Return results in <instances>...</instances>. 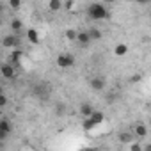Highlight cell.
Listing matches in <instances>:
<instances>
[{"label":"cell","instance_id":"9a60e30c","mask_svg":"<svg viewBox=\"0 0 151 151\" xmlns=\"http://www.w3.org/2000/svg\"><path fill=\"white\" fill-rule=\"evenodd\" d=\"M87 30H89V36H91L93 41H100V39L103 37V32H101L98 27H91V29H87Z\"/></svg>","mask_w":151,"mask_h":151},{"label":"cell","instance_id":"277c9868","mask_svg":"<svg viewBox=\"0 0 151 151\" xmlns=\"http://www.w3.org/2000/svg\"><path fill=\"white\" fill-rule=\"evenodd\" d=\"M13 132V124L7 117H2L0 119V140H6Z\"/></svg>","mask_w":151,"mask_h":151},{"label":"cell","instance_id":"2e32d148","mask_svg":"<svg viewBox=\"0 0 151 151\" xmlns=\"http://www.w3.org/2000/svg\"><path fill=\"white\" fill-rule=\"evenodd\" d=\"M27 37H29V41L32 45H39V34H37L36 29H29L27 30Z\"/></svg>","mask_w":151,"mask_h":151},{"label":"cell","instance_id":"5b68a950","mask_svg":"<svg viewBox=\"0 0 151 151\" xmlns=\"http://www.w3.org/2000/svg\"><path fill=\"white\" fill-rule=\"evenodd\" d=\"M2 46L4 48H11V50L20 48V37L16 34H7V36L2 37Z\"/></svg>","mask_w":151,"mask_h":151},{"label":"cell","instance_id":"4fadbf2b","mask_svg":"<svg viewBox=\"0 0 151 151\" xmlns=\"http://www.w3.org/2000/svg\"><path fill=\"white\" fill-rule=\"evenodd\" d=\"M93 112H94V107L91 103H82L80 105V116L82 117H89V116H93Z\"/></svg>","mask_w":151,"mask_h":151},{"label":"cell","instance_id":"7c38bea8","mask_svg":"<svg viewBox=\"0 0 151 151\" xmlns=\"http://www.w3.org/2000/svg\"><path fill=\"white\" fill-rule=\"evenodd\" d=\"M48 9L52 13H59L60 9H64V2H62V0H50V2H48Z\"/></svg>","mask_w":151,"mask_h":151},{"label":"cell","instance_id":"52a82bcc","mask_svg":"<svg viewBox=\"0 0 151 151\" xmlns=\"http://www.w3.org/2000/svg\"><path fill=\"white\" fill-rule=\"evenodd\" d=\"M91 41H93V39H91V36H89V30H82V32H78V36H77V43H78L80 46H87Z\"/></svg>","mask_w":151,"mask_h":151},{"label":"cell","instance_id":"f1b7e54d","mask_svg":"<svg viewBox=\"0 0 151 151\" xmlns=\"http://www.w3.org/2000/svg\"><path fill=\"white\" fill-rule=\"evenodd\" d=\"M149 126H151V117H149Z\"/></svg>","mask_w":151,"mask_h":151},{"label":"cell","instance_id":"5bb4252c","mask_svg":"<svg viewBox=\"0 0 151 151\" xmlns=\"http://www.w3.org/2000/svg\"><path fill=\"white\" fill-rule=\"evenodd\" d=\"M96 126H98V124L94 123V119H93L91 116H89V117H84V121H82V128H84L86 132H91V130L96 128Z\"/></svg>","mask_w":151,"mask_h":151},{"label":"cell","instance_id":"8fae6325","mask_svg":"<svg viewBox=\"0 0 151 151\" xmlns=\"http://www.w3.org/2000/svg\"><path fill=\"white\" fill-rule=\"evenodd\" d=\"M126 53H128V45L126 43H119V45L114 46V55L116 57H124Z\"/></svg>","mask_w":151,"mask_h":151},{"label":"cell","instance_id":"603a6c76","mask_svg":"<svg viewBox=\"0 0 151 151\" xmlns=\"http://www.w3.org/2000/svg\"><path fill=\"white\" fill-rule=\"evenodd\" d=\"M6 105H7V94H0V109H6Z\"/></svg>","mask_w":151,"mask_h":151},{"label":"cell","instance_id":"ac0fdd59","mask_svg":"<svg viewBox=\"0 0 151 151\" xmlns=\"http://www.w3.org/2000/svg\"><path fill=\"white\" fill-rule=\"evenodd\" d=\"M20 59H22V50L20 48H14L13 53H11V62L16 64V66H20Z\"/></svg>","mask_w":151,"mask_h":151},{"label":"cell","instance_id":"6da1fadb","mask_svg":"<svg viewBox=\"0 0 151 151\" xmlns=\"http://www.w3.org/2000/svg\"><path fill=\"white\" fill-rule=\"evenodd\" d=\"M87 16L94 22H101V20H109L110 18V11L105 4H100V2H93L89 7H87Z\"/></svg>","mask_w":151,"mask_h":151},{"label":"cell","instance_id":"83f0119b","mask_svg":"<svg viewBox=\"0 0 151 151\" xmlns=\"http://www.w3.org/2000/svg\"><path fill=\"white\" fill-rule=\"evenodd\" d=\"M103 2H105V4H116L117 0H103Z\"/></svg>","mask_w":151,"mask_h":151},{"label":"cell","instance_id":"44dd1931","mask_svg":"<svg viewBox=\"0 0 151 151\" xmlns=\"http://www.w3.org/2000/svg\"><path fill=\"white\" fill-rule=\"evenodd\" d=\"M128 149H130V151H142V144H139V142H133V140H132V142L128 144Z\"/></svg>","mask_w":151,"mask_h":151},{"label":"cell","instance_id":"9c48e42d","mask_svg":"<svg viewBox=\"0 0 151 151\" xmlns=\"http://www.w3.org/2000/svg\"><path fill=\"white\" fill-rule=\"evenodd\" d=\"M117 139H119V142H121V144H126V146H128V144H130L133 139H137V137H135V133H133V132H121V133L117 135Z\"/></svg>","mask_w":151,"mask_h":151},{"label":"cell","instance_id":"7402d4cb","mask_svg":"<svg viewBox=\"0 0 151 151\" xmlns=\"http://www.w3.org/2000/svg\"><path fill=\"white\" fill-rule=\"evenodd\" d=\"M9 7L14 9V11L20 9V7H22V0H9Z\"/></svg>","mask_w":151,"mask_h":151},{"label":"cell","instance_id":"8992f818","mask_svg":"<svg viewBox=\"0 0 151 151\" xmlns=\"http://www.w3.org/2000/svg\"><path fill=\"white\" fill-rule=\"evenodd\" d=\"M89 86H91V89L93 91H105V87H107V80L103 78V77H93L91 80H89Z\"/></svg>","mask_w":151,"mask_h":151},{"label":"cell","instance_id":"4316f807","mask_svg":"<svg viewBox=\"0 0 151 151\" xmlns=\"http://www.w3.org/2000/svg\"><path fill=\"white\" fill-rule=\"evenodd\" d=\"M142 151H151V142L149 144H144L142 146Z\"/></svg>","mask_w":151,"mask_h":151},{"label":"cell","instance_id":"ba28073f","mask_svg":"<svg viewBox=\"0 0 151 151\" xmlns=\"http://www.w3.org/2000/svg\"><path fill=\"white\" fill-rule=\"evenodd\" d=\"M133 133H135L137 139H144V137H147V126L144 123H137L135 128H133Z\"/></svg>","mask_w":151,"mask_h":151},{"label":"cell","instance_id":"d4e9b609","mask_svg":"<svg viewBox=\"0 0 151 151\" xmlns=\"http://www.w3.org/2000/svg\"><path fill=\"white\" fill-rule=\"evenodd\" d=\"M73 6H75V0H68L66 6H64V9H66V11H71V9H73Z\"/></svg>","mask_w":151,"mask_h":151},{"label":"cell","instance_id":"cb8c5ba5","mask_svg":"<svg viewBox=\"0 0 151 151\" xmlns=\"http://www.w3.org/2000/svg\"><path fill=\"white\" fill-rule=\"evenodd\" d=\"M142 80V75L140 73H137V75H133V77H130V82L132 84H137V82H140Z\"/></svg>","mask_w":151,"mask_h":151},{"label":"cell","instance_id":"d6986e66","mask_svg":"<svg viewBox=\"0 0 151 151\" xmlns=\"http://www.w3.org/2000/svg\"><path fill=\"white\" fill-rule=\"evenodd\" d=\"M91 117H93V119H94V123H96V124H101V123H103V121H105V114H103V112H101V110H94V112H93V116H91Z\"/></svg>","mask_w":151,"mask_h":151},{"label":"cell","instance_id":"30bf717a","mask_svg":"<svg viewBox=\"0 0 151 151\" xmlns=\"http://www.w3.org/2000/svg\"><path fill=\"white\" fill-rule=\"evenodd\" d=\"M48 94H50V89H43V84H39L37 87H34L32 89V96H36V98H43V100H46L48 98Z\"/></svg>","mask_w":151,"mask_h":151},{"label":"cell","instance_id":"e0dca14e","mask_svg":"<svg viewBox=\"0 0 151 151\" xmlns=\"http://www.w3.org/2000/svg\"><path fill=\"white\" fill-rule=\"evenodd\" d=\"M22 29H23V22H22L20 18H14V20H11V30H13L14 34H18Z\"/></svg>","mask_w":151,"mask_h":151},{"label":"cell","instance_id":"3957f363","mask_svg":"<svg viewBox=\"0 0 151 151\" xmlns=\"http://www.w3.org/2000/svg\"><path fill=\"white\" fill-rule=\"evenodd\" d=\"M14 66L16 64H13V62H4L2 66H0V73H2L4 78H7V80L16 78V69H14Z\"/></svg>","mask_w":151,"mask_h":151},{"label":"cell","instance_id":"484cf974","mask_svg":"<svg viewBox=\"0 0 151 151\" xmlns=\"http://www.w3.org/2000/svg\"><path fill=\"white\" fill-rule=\"evenodd\" d=\"M135 4H139V6H146V4H149L151 0H133Z\"/></svg>","mask_w":151,"mask_h":151},{"label":"cell","instance_id":"ffe728a7","mask_svg":"<svg viewBox=\"0 0 151 151\" xmlns=\"http://www.w3.org/2000/svg\"><path fill=\"white\" fill-rule=\"evenodd\" d=\"M64 36H66V39H68V41H77L78 32H77V30H73V29H68V30L64 32Z\"/></svg>","mask_w":151,"mask_h":151},{"label":"cell","instance_id":"7a4b0ae2","mask_svg":"<svg viewBox=\"0 0 151 151\" xmlns=\"http://www.w3.org/2000/svg\"><path fill=\"white\" fill-rule=\"evenodd\" d=\"M55 64H57L60 69H69V68L75 66V57H73L71 53H60V55H57Z\"/></svg>","mask_w":151,"mask_h":151}]
</instances>
